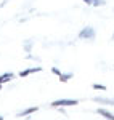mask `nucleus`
<instances>
[{"label":"nucleus","instance_id":"f257e3e1","mask_svg":"<svg viewBox=\"0 0 114 120\" xmlns=\"http://www.w3.org/2000/svg\"><path fill=\"white\" fill-rule=\"evenodd\" d=\"M95 37H96V32L92 26H87V27H84L79 32V38L80 40H93Z\"/></svg>","mask_w":114,"mask_h":120},{"label":"nucleus","instance_id":"f03ea898","mask_svg":"<svg viewBox=\"0 0 114 120\" xmlns=\"http://www.w3.org/2000/svg\"><path fill=\"white\" fill-rule=\"evenodd\" d=\"M77 99H56V101L51 102L53 107H71V106H76Z\"/></svg>","mask_w":114,"mask_h":120},{"label":"nucleus","instance_id":"7ed1b4c3","mask_svg":"<svg viewBox=\"0 0 114 120\" xmlns=\"http://www.w3.org/2000/svg\"><path fill=\"white\" fill-rule=\"evenodd\" d=\"M40 71H42L40 66H37V67H29L26 71H21V72H19V77H28L29 74H35V72H40Z\"/></svg>","mask_w":114,"mask_h":120},{"label":"nucleus","instance_id":"20e7f679","mask_svg":"<svg viewBox=\"0 0 114 120\" xmlns=\"http://www.w3.org/2000/svg\"><path fill=\"white\" fill-rule=\"evenodd\" d=\"M96 114H100V115H101V117H105V119L114 120V114L111 111H108V109H96Z\"/></svg>","mask_w":114,"mask_h":120},{"label":"nucleus","instance_id":"39448f33","mask_svg":"<svg viewBox=\"0 0 114 120\" xmlns=\"http://www.w3.org/2000/svg\"><path fill=\"white\" fill-rule=\"evenodd\" d=\"M37 111H39V107H37V106H32V107H28V109H24V111L18 112L16 115H18V117H26V115L32 114V112H37Z\"/></svg>","mask_w":114,"mask_h":120},{"label":"nucleus","instance_id":"423d86ee","mask_svg":"<svg viewBox=\"0 0 114 120\" xmlns=\"http://www.w3.org/2000/svg\"><path fill=\"white\" fill-rule=\"evenodd\" d=\"M95 102H100V104H106V106H114V99H106V98H93Z\"/></svg>","mask_w":114,"mask_h":120},{"label":"nucleus","instance_id":"0eeeda50","mask_svg":"<svg viewBox=\"0 0 114 120\" xmlns=\"http://www.w3.org/2000/svg\"><path fill=\"white\" fill-rule=\"evenodd\" d=\"M15 75L11 74V72H5L3 75H0V88H2V83H5V82H8V80H11Z\"/></svg>","mask_w":114,"mask_h":120},{"label":"nucleus","instance_id":"6e6552de","mask_svg":"<svg viewBox=\"0 0 114 120\" xmlns=\"http://www.w3.org/2000/svg\"><path fill=\"white\" fill-rule=\"evenodd\" d=\"M72 72H66V74H63V72H61V75H59V82L61 83H66V82H69V80H71V79H72Z\"/></svg>","mask_w":114,"mask_h":120},{"label":"nucleus","instance_id":"1a4fd4ad","mask_svg":"<svg viewBox=\"0 0 114 120\" xmlns=\"http://www.w3.org/2000/svg\"><path fill=\"white\" fill-rule=\"evenodd\" d=\"M92 86H93V90H106L105 85H100V83H93Z\"/></svg>","mask_w":114,"mask_h":120},{"label":"nucleus","instance_id":"9d476101","mask_svg":"<svg viewBox=\"0 0 114 120\" xmlns=\"http://www.w3.org/2000/svg\"><path fill=\"white\" fill-rule=\"evenodd\" d=\"M93 7H98V5H106V0H93V3H92Z\"/></svg>","mask_w":114,"mask_h":120},{"label":"nucleus","instance_id":"9b49d317","mask_svg":"<svg viewBox=\"0 0 114 120\" xmlns=\"http://www.w3.org/2000/svg\"><path fill=\"white\" fill-rule=\"evenodd\" d=\"M51 72H53V74H55V75H58V77L61 75V71H59L58 67H53V69H51Z\"/></svg>","mask_w":114,"mask_h":120},{"label":"nucleus","instance_id":"f8f14e48","mask_svg":"<svg viewBox=\"0 0 114 120\" xmlns=\"http://www.w3.org/2000/svg\"><path fill=\"white\" fill-rule=\"evenodd\" d=\"M31 48H32V46H31V43H28V45L24 46V50H26V51H28V53H29V51H31Z\"/></svg>","mask_w":114,"mask_h":120},{"label":"nucleus","instance_id":"ddd939ff","mask_svg":"<svg viewBox=\"0 0 114 120\" xmlns=\"http://www.w3.org/2000/svg\"><path fill=\"white\" fill-rule=\"evenodd\" d=\"M84 2H85L87 5H92V3H93V0H84Z\"/></svg>","mask_w":114,"mask_h":120},{"label":"nucleus","instance_id":"4468645a","mask_svg":"<svg viewBox=\"0 0 114 120\" xmlns=\"http://www.w3.org/2000/svg\"><path fill=\"white\" fill-rule=\"evenodd\" d=\"M2 119H3V117H2V115H0V120H2Z\"/></svg>","mask_w":114,"mask_h":120}]
</instances>
